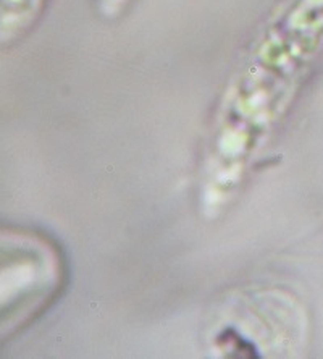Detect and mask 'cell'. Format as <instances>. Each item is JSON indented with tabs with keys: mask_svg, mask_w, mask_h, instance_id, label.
<instances>
[{
	"mask_svg": "<svg viewBox=\"0 0 323 359\" xmlns=\"http://www.w3.org/2000/svg\"><path fill=\"white\" fill-rule=\"evenodd\" d=\"M45 0H8V4L16 8L15 16L18 18V28L21 29L26 26V23L36 16L39 8L44 5Z\"/></svg>",
	"mask_w": 323,
	"mask_h": 359,
	"instance_id": "cell-1",
	"label": "cell"
},
{
	"mask_svg": "<svg viewBox=\"0 0 323 359\" xmlns=\"http://www.w3.org/2000/svg\"><path fill=\"white\" fill-rule=\"evenodd\" d=\"M128 4V0H100V5L107 13H116Z\"/></svg>",
	"mask_w": 323,
	"mask_h": 359,
	"instance_id": "cell-2",
	"label": "cell"
}]
</instances>
